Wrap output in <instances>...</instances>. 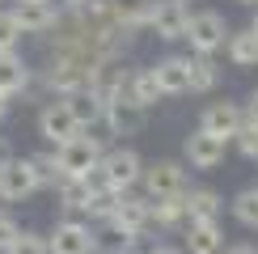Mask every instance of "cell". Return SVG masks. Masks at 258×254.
<instances>
[{
    "instance_id": "obj_1",
    "label": "cell",
    "mask_w": 258,
    "mask_h": 254,
    "mask_svg": "<svg viewBox=\"0 0 258 254\" xmlns=\"http://www.w3.org/2000/svg\"><path fill=\"white\" fill-rule=\"evenodd\" d=\"M140 174H144V157L136 153L132 144H119V148H106L102 161H98V182L114 195L140 186Z\"/></svg>"
},
{
    "instance_id": "obj_2",
    "label": "cell",
    "mask_w": 258,
    "mask_h": 254,
    "mask_svg": "<svg viewBox=\"0 0 258 254\" xmlns=\"http://www.w3.org/2000/svg\"><path fill=\"white\" fill-rule=\"evenodd\" d=\"M102 136H93V132H77L68 144H59L55 148V161H59V178H85V174H93L102 161Z\"/></svg>"
},
{
    "instance_id": "obj_3",
    "label": "cell",
    "mask_w": 258,
    "mask_h": 254,
    "mask_svg": "<svg viewBox=\"0 0 258 254\" xmlns=\"http://www.w3.org/2000/svg\"><path fill=\"white\" fill-rule=\"evenodd\" d=\"M182 38L190 42L195 55H216V51L224 47V38H229V21H224L216 9H199V13H190Z\"/></svg>"
},
{
    "instance_id": "obj_4",
    "label": "cell",
    "mask_w": 258,
    "mask_h": 254,
    "mask_svg": "<svg viewBox=\"0 0 258 254\" xmlns=\"http://www.w3.org/2000/svg\"><path fill=\"white\" fill-rule=\"evenodd\" d=\"M77 132H81V123H77V114H72L68 98H51V102L38 110V136H42V140H47L51 148L68 144Z\"/></svg>"
},
{
    "instance_id": "obj_5",
    "label": "cell",
    "mask_w": 258,
    "mask_h": 254,
    "mask_svg": "<svg viewBox=\"0 0 258 254\" xmlns=\"http://www.w3.org/2000/svg\"><path fill=\"white\" fill-rule=\"evenodd\" d=\"M186 21H190L186 0H153V5H148V30H153L161 42H178L186 34Z\"/></svg>"
},
{
    "instance_id": "obj_6",
    "label": "cell",
    "mask_w": 258,
    "mask_h": 254,
    "mask_svg": "<svg viewBox=\"0 0 258 254\" xmlns=\"http://www.w3.org/2000/svg\"><path fill=\"white\" fill-rule=\"evenodd\" d=\"M140 186H144L148 199H165V195H182L186 190V169H182V161H153L144 165V174H140Z\"/></svg>"
},
{
    "instance_id": "obj_7",
    "label": "cell",
    "mask_w": 258,
    "mask_h": 254,
    "mask_svg": "<svg viewBox=\"0 0 258 254\" xmlns=\"http://www.w3.org/2000/svg\"><path fill=\"white\" fill-rule=\"evenodd\" d=\"M34 190H38V178H34L30 157H9V161L0 165V199H5V204H21V199H30Z\"/></svg>"
},
{
    "instance_id": "obj_8",
    "label": "cell",
    "mask_w": 258,
    "mask_h": 254,
    "mask_svg": "<svg viewBox=\"0 0 258 254\" xmlns=\"http://www.w3.org/2000/svg\"><path fill=\"white\" fill-rule=\"evenodd\" d=\"M153 199L148 195H132V190H123L119 199H114V212H110V225L127 229L132 237H144V229L153 225V212H148Z\"/></svg>"
},
{
    "instance_id": "obj_9",
    "label": "cell",
    "mask_w": 258,
    "mask_h": 254,
    "mask_svg": "<svg viewBox=\"0 0 258 254\" xmlns=\"http://www.w3.org/2000/svg\"><path fill=\"white\" fill-rule=\"evenodd\" d=\"M9 13H13V21L21 26V34H47V30H55V21H59L55 0H17Z\"/></svg>"
},
{
    "instance_id": "obj_10",
    "label": "cell",
    "mask_w": 258,
    "mask_h": 254,
    "mask_svg": "<svg viewBox=\"0 0 258 254\" xmlns=\"http://www.w3.org/2000/svg\"><path fill=\"white\" fill-rule=\"evenodd\" d=\"M241 123H245V114H241L237 102H212V106H203V114H199V127L208 136H216V140H224V144L237 136Z\"/></svg>"
},
{
    "instance_id": "obj_11",
    "label": "cell",
    "mask_w": 258,
    "mask_h": 254,
    "mask_svg": "<svg viewBox=\"0 0 258 254\" xmlns=\"http://www.w3.org/2000/svg\"><path fill=\"white\" fill-rule=\"evenodd\" d=\"M47 254H93V229L81 220H59L47 237Z\"/></svg>"
},
{
    "instance_id": "obj_12",
    "label": "cell",
    "mask_w": 258,
    "mask_h": 254,
    "mask_svg": "<svg viewBox=\"0 0 258 254\" xmlns=\"http://www.w3.org/2000/svg\"><path fill=\"white\" fill-rule=\"evenodd\" d=\"M182 157H186L190 169H216L224 161V140H216V136H208L203 127H195V132L186 136V144H182Z\"/></svg>"
},
{
    "instance_id": "obj_13",
    "label": "cell",
    "mask_w": 258,
    "mask_h": 254,
    "mask_svg": "<svg viewBox=\"0 0 258 254\" xmlns=\"http://www.w3.org/2000/svg\"><path fill=\"white\" fill-rule=\"evenodd\" d=\"M153 77L161 85V98H178L190 89V55H165L153 64Z\"/></svg>"
},
{
    "instance_id": "obj_14",
    "label": "cell",
    "mask_w": 258,
    "mask_h": 254,
    "mask_svg": "<svg viewBox=\"0 0 258 254\" xmlns=\"http://www.w3.org/2000/svg\"><path fill=\"white\" fill-rule=\"evenodd\" d=\"M144 114H148L144 106H136L132 98H123V93H119L114 102H106V106H102V123L110 127L114 136H136L140 127H144Z\"/></svg>"
},
{
    "instance_id": "obj_15",
    "label": "cell",
    "mask_w": 258,
    "mask_h": 254,
    "mask_svg": "<svg viewBox=\"0 0 258 254\" xmlns=\"http://www.w3.org/2000/svg\"><path fill=\"white\" fill-rule=\"evenodd\" d=\"M182 250H186V254H220V250H224V229H220V220H186Z\"/></svg>"
},
{
    "instance_id": "obj_16",
    "label": "cell",
    "mask_w": 258,
    "mask_h": 254,
    "mask_svg": "<svg viewBox=\"0 0 258 254\" xmlns=\"http://www.w3.org/2000/svg\"><path fill=\"white\" fill-rule=\"evenodd\" d=\"M123 98H132L136 106H144V110H153V106L161 102V85H157V77H153V68H136V72H127Z\"/></svg>"
},
{
    "instance_id": "obj_17",
    "label": "cell",
    "mask_w": 258,
    "mask_h": 254,
    "mask_svg": "<svg viewBox=\"0 0 258 254\" xmlns=\"http://www.w3.org/2000/svg\"><path fill=\"white\" fill-rule=\"evenodd\" d=\"M26 85H30L26 59L17 51H5L0 55V98H17V93H26Z\"/></svg>"
},
{
    "instance_id": "obj_18",
    "label": "cell",
    "mask_w": 258,
    "mask_h": 254,
    "mask_svg": "<svg viewBox=\"0 0 258 254\" xmlns=\"http://www.w3.org/2000/svg\"><path fill=\"white\" fill-rule=\"evenodd\" d=\"M182 204H186V220H216L224 199L212 186H195V190H182Z\"/></svg>"
},
{
    "instance_id": "obj_19",
    "label": "cell",
    "mask_w": 258,
    "mask_h": 254,
    "mask_svg": "<svg viewBox=\"0 0 258 254\" xmlns=\"http://www.w3.org/2000/svg\"><path fill=\"white\" fill-rule=\"evenodd\" d=\"M136 241L140 237H132L127 229H119V225H106L93 233V254H136Z\"/></svg>"
},
{
    "instance_id": "obj_20",
    "label": "cell",
    "mask_w": 258,
    "mask_h": 254,
    "mask_svg": "<svg viewBox=\"0 0 258 254\" xmlns=\"http://www.w3.org/2000/svg\"><path fill=\"white\" fill-rule=\"evenodd\" d=\"M224 51H229L233 68H258V34H254V30L229 34V38H224Z\"/></svg>"
},
{
    "instance_id": "obj_21",
    "label": "cell",
    "mask_w": 258,
    "mask_h": 254,
    "mask_svg": "<svg viewBox=\"0 0 258 254\" xmlns=\"http://www.w3.org/2000/svg\"><path fill=\"white\" fill-rule=\"evenodd\" d=\"M220 85V64L212 55H190V89L186 93H212Z\"/></svg>"
},
{
    "instance_id": "obj_22",
    "label": "cell",
    "mask_w": 258,
    "mask_h": 254,
    "mask_svg": "<svg viewBox=\"0 0 258 254\" xmlns=\"http://www.w3.org/2000/svg\"><path fill=\"white\" fill-rule=\"evenodd\" d=\"M148 212H153V225L161 229H174L186 220V204H182V195H165V199H153L148 204Z\"/></svg>"
},
{
    "instance_id": "obj_23",
    "label": "cell",
    "mask_w": 258,
    "mask_h": 254,
    "mask_svg": "<svg viewBox=\"0 0 258 254\" xmlns=\"http://www.w3.org/2000/svg\"><path fill=\"white\" fill-rule=\"evenodd\" d=\"M233 216H237L245 229H258V186L241 190V195L233 199Z\"/></svg>"
},
{
    "instance_id": "obj_24",
    "label": "cell",
    "mask_w": 258,
    "mask_h": 254,
    "mask_svg": "<svg viewBox=\"0 0 258 254\" xmlns=\"http://www.w3.org/2000/svg\"><path fill=\"white\" fill-rule=\"evenodd\" d=\"M30 165H34L38 190H42V186H55V182H59V161H55V153H34V157H30Z\"/></svg>"
},
{
    "instance_id": "obj_25",
    "label": "cell",
    "mask_w": 258,
    "mask_h": 254,
    "mask_svg": "<svg viewBox=\"0 0 258 254\" xmlns=\"http://www.w3.org/2000/svg\"><path fill=\"white\" fill-rule=\"evenodd\" d=\"M5 254H47V237L34 229H17V237H13V246H9Z\"/></svg>"
},
{
    "instance_id": "obj_26",
    "label": "cell",
    "mask_w": 258,
    "mask_h": 254,
    "mask_svg": "<svg viewBox=\"0 0 258 254\" xmlns=\"http://www.w3.org/2000/svg\"><path fill=\"white\" fill-rule=\"evenodd\" d=\"M233 144H237V153H241V157L258 161V123H250V119H245V123L237 127V136H233Z\"/></svg>"
},
{
    "instance_id": "obj_27",
    "label": "cell",
    "mask_w": 258,
    "mask_h": 254,
    "mask_svg": "<svg viewBox=\"0 0 258 254\" xmlns=\"http://www.w3.org/2000/svg\"><path fill=\"white\" fill-rule=\"evenodd\" d=\"M17 42H21V26L13 21L9 9H0V55L5 51H17Z\"/></svg>"
},
{
    "instance_id": "obj_28",
    "label": "cell",
    "mask_w": 258,
    "mask_h": 254,
    "mask_svg": "<svg viewBox=\"0 0 258 254\" xmlns=\"http://www.w3.org/2000/svg\"><path fill=\"white\" fill-rule=\"evenodd\" d=\"M17 229H21L17 220L9 216V212H0V254H5L9 246H13V237H17Z\"/></svg>"
},
{
    "instance_id": "obj_29",
    "label": "cell",
    "mask_w": 258,
    "mask_h": 254,
    "mask_svg": "<svg viewBox=\"0 0 258 254\" xmlns=\"http://www.w3.org/2000/svg\"><path fill=\"white\" fill-rule=\"evenodd\" d=\"M241 114H245L250 123H258V89L250 93V98H245V110H241Z\"/></svg>"
},
{
    "instance_id": "obj_30",
    "label": "cell",
    "mask_w": 258,
    "mask_h": 254,
    "mask_svg": "<svg viewBox=\"0 0 258 254\" xmlns=\"http://www.w3.org/2000/svg\"><path fill=\"white\" fill-rule=\"evenodd\" d=\"M224 254H258V246H254V241H233Z\"/></svg>"
},
{
    "instance_id": "obj_31",
    "label": "cell",
    "mask_w": 258,
    "mask_h": 254,
    "mask_svg": "<svg viewBox=\"0 0 258 254\" xmlns=\"http://www.w3.org/2000/svg\"><path fill=\"white\" fill-rule=\"evenodd\" d=\"M148 254H186L182 246H165V241H161V246H148Z\"/></svg>"
},
{
    "instance_id": "obj_32",
    "label": "cell",
    "mask_w": 258,
    "mask_h": 254,
    "mask_svg": "<svg viewBox=\"0 0 258 254\" xmlns=\"http://www.w3.org/2000/svg\"><path fill=\"white\" fill-rule=\"evenodd\" d=\"M9 157H13V148H9V140H5V136H0V165H5Z\"/></svg>"
},
{
    "instance_id": "obj_33",
    "label": "cell",
    "mask_w": 258,
    "mask_h": 254,
    "mask_svg": "<svg viewBox=\"0 0 258 254\" xmlns=\"http://www.w3.org/2000/svg\"><path fill=\"white\" fill-rule=\"evenodd\" d=\"M5 114H9V98H0V123H5Z\"/></svg>"
},
{
    "instance_id": "obj_34",
    "label": "cell",
    "mask_w": 258,
    "mask_h": 254,
    "mask_svg": "<svg viewBox=\"0 0 258 254\" xmlns=\"http://www.w3.org/2000/svg\"><path fill=\"white\" fill-rule=\"evenodd\" d=\"M63 5H68V9H81V5H89V0H63Z\"/></svg>"
},
{
    "instance_id": "obj_35",
    "label": "cell",
    "mask_w": 258,
    "mask_h": 254,
    "mask_svg": "<svg viewBox=\"0 0 258 254\" xmlns=\"http://www.w3.org/2000/svg\"><path fill=\"white\" fill-rule=\"evenodd\" d=\"M250 30H254V34H258V5H254V21H250Z\"/></svg>"
},
{
    "instance_id": "obj_36",
    "label": "cell",
    "mask_w": 258,
    "mask_h": 254,
    "mask_svg": "<svg viewBox=\"0 0 258 254\" xmlns=\"http://www.w3.org/2000/svg\"><path fill=\"white\" fill-rule=\"evenodd\" d=\"M237 5H245V9H254V5H258V0H237Z\"/></svg>"
}]
</instances>
